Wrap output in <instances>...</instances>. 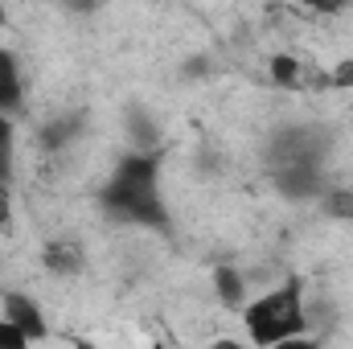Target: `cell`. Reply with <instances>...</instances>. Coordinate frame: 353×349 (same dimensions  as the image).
<instances>
[{
    "label": "cell",
    "mask_w": 353,
    "mask_h": 349,
    "mask_svg": "<svg viewBox=\"0 0 353 349\" xmlns=\"http://www.w3.org/2000/svg\"><path fill=\"white\" fill-rule=\"evenodd\" d=\"M0 312H4L12 325H21L29 341H41V337H46V312H41L37 300H29L25 292H4V296H0Z\"/></svg>",
    "instance_id": "obj_3"
},
{
    "label": "cell",
    "mask_w": 353,
    "mask_h": 349,
    "mask_svg": "<svg viewBox=\"0 0 353 349\" xmlns=\"http://www.w3.org/2000/svg\"><path fill=\"white\" fill-rule=\"evenodd\" d=\"M12 177V119L0 115V181L8 185Z\"/></svg>",
    "instance_id": "obj_8"
},
{
    "label": "cell",
    "mask_w": 353,
    "mask_h": 349,
    "mask_svg": "<svg viewBox=\"0 0 353 349\" xmlns=\"http://www.w3.org/2000/svg\"><path fill=\"white\" fill-rule=\"evenodd\" d=\"M103 210L115 222L165 226L161 157L157 152H128V157H119L115 173L107 177V185H103Z\"/></svg>",
    "instance_id": "obj_1"
},
{
    "label": "cell",
    "mask_w": 353,
    "mask_h": 349,
    "mask_svg": "<svg viewBox=\"0 0 353 349\" xmlns=\"http://www.w3.org/2000/svg\"><path fill=\"white\" fill-rule=\"evenodd\" d=\"M214 296L222 300V308H230V312H239L243 304H247V275L239 271V267H230V263H222V267H214Z\"/></svg>",
    "instance_id": "obj_5"
},
{
    "label": "cell",
    "mask_w": 353,
    "mask_h": 349,
    "mask_svg": "<svg viewBox=\"0 0 353 349\" xmlns=\"http://www.w3.org/2000/svg\"><path fill=\"white\" fill-rule=\"evenodd\" d=\"M83 243H74V239H50L46 247H41V267L50 271V275H58V279H70V275H79L83 271Z\"/></svg>",
    "instance_id": "obj_4"
},
{
    "label": "cell",
    "mask_w": 353,
    "mask_h": 349,
    "mask_svg": "<svg viewBox=\"0 0 353 349\" xmlns=\"http://www.w3.org/2000/svg\"><path fill=\"white\" fill-rule=\"evenodd\" d=\"M325 210L329 218H353V189H333L325 197Z\"/></svg>",
    "instance_id": "obj_9"
},
{
    "label": "cell",
    "mask_w": 353,
    "mask_h": 349,
    "mask_svg": "<svg viewBox=\"0 0 353 349\" xmlns=\"http://www.w3.org/2000/svg\"><path fill=\"white\" fill-rule=\"evenodd\" d=\"M300 74H304V62L292 58V54H275L271 58V79L275 87H300Z\"/></svg>",
    "instance_id": "obj_7"
},
{
    "label": "cell",
    "mask_w": 353,
    "mask_h": 349,
    "mask_svg": "<svg viewBox=\"0 0 353 349\" xmlns=\"http://www.w3.org/2000/svg\"><path fill=\"white\" fill-rule=\"evenodd\" d=\"M12 226V197H8V185L0 181V230Z\"/></svg>",
    "instance_id": "obj_13"
},
{
    "label": "cell",
    "mask_w": 353,
    "mask_h": 349,
    "mask_svg": "<svg viewBox=\"0 0 353 349\" xmlns=\"http://www.w3.org/2000/svg\"><path fill=\"white\" fill-rule=\"evenodd\" d=\"M4 21H8V12H4V0H0V29H4Z\"/></svg>",
    "instance_id": "obj_14"
},
{
    "label": "cell",
    "mask_w": 353,
    "mask_h": 349,
    "mask_svg": "<svg viewBox=\"0 0 353 349\" xmlns=\"http://www.w3.org/2000/svg\"><path fill=\"white\" fill-rule=\"evenodd\" d=\"M304 4H308L312 12H321V17H337V12H341L350 0H304Z\"/></svg>",
    "instance_id": "obj_12"
},
{
    "label": "cell",
    "mask_w": 353,
    "mask_h": 349,
    "mask_svg": "<svg viewBox=\"0 0 353 349\" xmlns=\"http://www.w3.org/2000/svg\"><path fill=\"white\" fill-rule=\"evenodd\" d=\"M243 325L255 346H292L308 329L304 317V279H283V288H271L259 300L243 304Z\"/></svg>",
    "instance_id": "obj_2"
},
{
    "label": "cell",
    "mask_w": 353,
    "mask_h": 349,
    "mask_svg": "<svg viewBox=\"0 0 353 349\" xmlns=\"http://www.w3.org/2000/svg\"><path fill=\"white\" fill-rule=\"evenodd\" d=\"M329 87H333V90H350L353 87V58H345V62L329 74Z\"/></svg>",
    "instance_id": "obj_11"
},
{
    "label": "cell",
    "mask_w": 353,
    "mask_h": 349,
    "mask_svg": "<svg viewBox=\"0 0 353 349\" xmlns=\"http://www.w3.org/2000/svg\"><path fill=\"white\" fill-rule=\"evenodd\" d=\"M0 346L4 349H21V346H29V337H25V329L21 325H12L4 312H0Z\"/></svg>",
    "instance_id": "obj_10"
},
{
    "label": "cell",
    "mask_w": 353,
    "mask_h": 349,
    "mask_svg": "<svg viewBox=\"0 0 353 349\" xmlns=\"http://www.w3.org/2000/svg\"><path fill=\"white\" fill-rule=\"evenodd\" d=\"M25 99V87H21V70H17V58L0 46V115L17 111Z\"/></svg>",
    "instance_id": "obj_6"
}]
</instances>
